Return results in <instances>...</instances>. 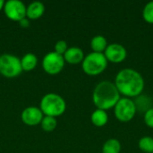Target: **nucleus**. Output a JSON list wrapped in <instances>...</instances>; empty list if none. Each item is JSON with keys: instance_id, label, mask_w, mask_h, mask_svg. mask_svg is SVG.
Wrapping results in <instances>:
<instances>
[{"instance_id": "10", "label": "nucleus", "mask_w": 153, "mask_h": 153, "mask_svg": "<svg viewBox=\"0 0 153 153\" xmlns=\"http://www.w3.org/2000/svg\"><path fill=\"white\" fill-rule=\"evenodd\" d=\"M43 117L44 115L40 108L34 106L24 108L21 115L22 121L29 126H35L40 125Z\"/></svg>"}, {"instance_id": "6", "label": "nucleus", "mask_w": 153, "mask_h": 153, "mask_svg": "<svg viewBox=\"0 0 153 153\" xmlns=\"http://www.w3.org/2000/svg\"><path fill=\"white\" fill-rule=\"evenodd\" d=\"M137 108L135 102L126 97L120 98L114 107V113L116 117L121 122H128L135 116Z\"/></svg>"}, {"instance_id": "20", "label": "nucleus", "mask_w": 153, "mask_h": 153, "mask_svg": "<svg viewBox=\"0 0 153 153\" xmlns=\"http://www.w3.org/2000/svg\"><path fill=\"white\" fill-rule=\"evenodd\" d=\"M68 47H67V43L65 40H58L56 42L55 46H54V50L56 53L64 56V54L65 53V51L67 50Z\"/></svg>"}, {"instance_id": "5", "label": "nucleus", "mask_w": 153, "mask_h": 153, "mask_svg": "<svg viewBox=\"0 0 153 153\" xmlns=\"http://www.w3.org/2000/svg\"><path fill=\"white\" fill-rule=\"evenodd\" d=\"M21 59L12 54L0 56V74L6 78H14L22 73Z\"/></svg>"}, {"instance_id": "23", "label": "nucleus", "mask_w": 153, "mask_h": 153, "mask_svg": "<svg viewBox=\"0 0 153 153\" xmlns=\"http://www.w3.org/2000/svg\"><path fill=\"white\" fill-rule=\"evenodd\" d=\"M4 3H5L4 1H3V0H0V11L4 9Z\"/></svg>"}, {"instance_id": "16", "label": "nucleus", "mask_w": 153, "mask_h": 153, "mask_svg": "<svg viewBox=\"0 0 153 153\" xmlns=\"http://www.w3.org/2000/svg\"><path fill=\"white\" fill-rule=\"evenodd\" d=\"M120 152L121 143L116 138L108 139L102 146V153H120Z\"/></svg>"}, {"instance_id": "24", "label": "nucleus", "mask_w": 153, "mask_h": 153, "mask_svg": "<svg viewBox=\"0 0 153 153\" xmlns=\"http://www.w3.org/2000/svg\"><path fill=\"white\" fill-rule=\"evenodd\" d=\"M152 153H153V152H152Z\"/></svg>"}, {"instance_id": "1", "label": "nucleus", "mask_w": 153, "mask_h": 153, "mask_svg": "<svg viewBox=\"0 0 153 153\" xmlns=\"http://www.w3.org/2000/svg\"><path fill=\"white\" fill-rule=\"evenodd\" d=\"M114 83L120 94L130 99L138 97L144 89L143 75L133 68L121 69L117 74Z\"/></svg>"}, {"instance_id": "12", "label": "nucleus", "mask_w": 153, "mask_h": 153, "mask_svg": "<svg viewBox=\"0 0 153 153\" xmlns=\"http://www.w3.org/2000/svg\"><path fill=\"white\" fill-rule=\"evenodd\" d=\"M45 13V5L39 1L30 3L26 8V17L29 20H37Z\"/></svg>"}, {"instance_id": "9", "label": "nucleus", "mask_w": 153, "mask_h": 153, "mask_svg": "<svg viewBox=\"0 0 153 153\" xmlns=\"http://www.w3.org/2000/svg\"><path fill=\"white\" fill-rule=\"evenodd\" d=\"M104 55L108 61L113 63H120L126 59L127 56V50L124 45L114 42L108 45L104 51Z\"/></svg>"}, {"instance_id": "19", "label": "nucleus", "mask_w": 153, "mask_h": 153, "mask_svg": "<svg viewBox=\"0 0 153 153\" xmlns=\"http://www.w3.org/2000/svg\"><path fill=\"white\" fill-rule=\"evenodd\" d=\"M143 17L145 22L153 23V0L149 1L143 9Z\"/></svg>"}, {"instance_id": "3", "label": "nucleus", "mask_w": 153, "mask_h": 153, "mask_svg": "<svg viewBox=\"0 0 153 153\" xmlns=\"http://www.w3.org/2000/svg\"><path fill=\"white\" fill-rule=\"evenodd\" d=\"M39 108L44 116L56 118L65 113L66 109V102L56 93H47L40 100Z\"/></svg>"}, {"instance_id": "15", "label": "nucleus", "mask_w": 153, "mask_h": 153, "mask_svg": "<svg viewBox=\"0 0 153 153\" xmlns=\"http://www.w3.org/2000/svg\"><path fill=\"white\" fill-rule=\"evenodd\" d=\"M108 45V44L107 39L102 35H96L91 40V48L92 49V52L104 53Z\"/></svg>"}, {"instance_id": "13", "label": "nucleus", "mask_w": 153, "mask_h": 153, "mask_svg": "<svg viewBox=\"0 0 153 153\" xmlns=\"http://www.w3.org/2000/svg\"><path fill=\"white\" fill-rule=\"evenodd\" d=\"M91 123L94 126H96L98 127H101V126H104L108 123V115L106 110L96 108L91 113Z\"/></svg>"}, {"instance_id": "11", "label": "nucleus", "mask_w": 153, "mask_h": 153, "mask_svg": "<svg viewBox=\"0 0 153 153\" xmlns=\"http://www.w3.org/2000/svg\"><path fill=\"white\" fill-rule=\"evenodd\" d=\"M63 56L66 63L71 64V65H77L82 62L85 56L81 48L71 47L67 48V50L65 51Z\"/></svg>"}, {"instance_id": "21", "label": "nucleus", "mask_w": 153, "mask_h": 153, "mask_svg": "<svg viewBox=\"0 0 153 153\" xmlns=\"http://www.w3.org/2000/svg\"><path fill=\"white\" fill-rule=\"evenodd\" d=\"M144 122L145 124L150 126L153 127V107L148 108L144 113Z\"/></svg>"}, {"instance_id": "8", "label": "nucleus", "mask_w": 153, "mask_h": 153, "mask_svg": "<svg viewBox=\"0 0 153 153\" xmlns=\"http://www.w3.org/2000/svg\"><path fill=\"white\" fill-rule=\"evenodd\" d=\"M27 6L20 0H9L4 3V13L5 16L13 22H20L26 17Z\"/></svg>"}, {"instance_id": "4", "label": "nucleus", "mask_w": 153, "mask_h": 153, "mask_svg": "<svg viewBox=\"0 0 153 153\" xmlns=\"http://www.w3.org/2000/svg\"><path fill=\"white\" fill-rule=\"evenodd\" d=\"M108 62L104 53L91 52L84 56L82 62V68L86 74L98 75L107 68Z\"/></svg>"}, {"instance_id": "7", "label": "nucleus", "mask_w": 153, "mask_h": 153, "mask_svg": "<svg viewBox=\"0 0 153 153\" xmlns=\"http://www.w3.org/2000/svg\"><path fill=\"white\" fill-rule=\"evenodd\" d=\"M65 59L62 55L56 53L55 51L48 53L42 60L43 70L50 75L59 74L65 67Z\"/></svg>"}, {"instance_id": "22", "label": "nucleus", "mask_w": 153, "mask_h": 153, "mask_svg": "<svg viewBox=\"0 0 153 153\" xmlns=\"http://www.w3.org/2000/svg\"><path fill=\"white\" fill-rule=\"evenodd\" d=\"M19 24H20V26H21L22 28L26 29V28H28V27L30 26V20H29L27 17H25V18H23L22 20H21V21L19 22Z\"/></svg>"}, {"instance_id": "17", "label": "nucleus", "mask_w": 153, "mask_h": 153, "mask_svg": "<svg viewBox=\"0 0 153 153\" xmlns=\"http://www.w3.org/2000/svg\"><path fill=\"white\" fill-rule=\"evenodd\" d=\"M40 125L45 132H53L57 126V121L56 117L44 116Z\"/></svg>"}, {"instance_id": "2", "label": "nucleus", "mask_w": 153, "mask_h": 153, "mask_svg": "<svg viewBox=\"0 0 153 153\" xmlns=\"http://www.w3.org/2000/svg\"><path fill=\"white\" fill-rule=\"evenodd\" d=\"M120 100V93L114 82L102 81L99 82L92 92V100L97 108L108 110L116 106Z\"/></svg>"}, {"instance_id": "14", "label": "nucleus", "mask_w": 153, "mask_h": 153, "mask_svg": "<svg viewBox=\"0 0 153 153\" xmlns=\"http://www.w3.org/2000/svg\"><path fill=\"white\" fill-rule=\"evenodd\" d=\"M21 65H22V71L30 72L36 68L38 65V57L33 53H27L22 57Z\"/></svg>"}, {"instance_id": "18", "label": "nucleus", "mask_w": 153, "mask_h": 153, "mask_svg": "<svg viewBox=\"0 0 153 153\" xmlns=\"http://www.w3.org/2000/svg\"><path fill=\"white\" fill-rule=\"evenodd\" d=\"M139 148L145 153L153 152V138L152 136H143L138 142Z\"/></svg>"}]
</instances>
